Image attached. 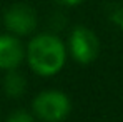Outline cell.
<instances>
[{
	"label": "cell",
	"instance_id": "obj_1",
	"mask_svg": "<svg viewBox=\"0 0 123 122\" xmlns=\"http://www.w3.org/2000/svg\"><path fill=\"white\" fill-rule=\"evenodd\" d=\"M25 59L37 75L52 77L60 72L67 62V45L58 35L43 32L28 42Z\"/></svg>",
	"mask_w": 123,
	"mask_h": 122
},
{
	"label": "cell",
	"instance_id": "obj_2",
	"mask_svg": "<svg viewBox=\"0 0 123 122\" xmlns=\"http://www.w3.org/2000/svg\"><path fill=\"white\" fill-rule=\"evenodd\" d=\"M32 110L42 122H63L72 112V100L63 90L47 89L37 94Z\"/></svg>",
	"mask_w": 123,
	"mask_h": 122
},
{
	"label": "cell",
	"instance_id": "obj_3",
	"mask_svg": "<svg viewBox=\"0 0 123 122\" xmlns=\"http://www.w3.org/2000/svg\"><path fill=\"white\" fill-rule=\"evenodd\" d=\"M68 52L72 59L78 64H92L97 60L100 52V40L95 35V32L88 27L78 25L70 32L68 37Z\"/></svg>",
	"mask_w": 123,
	"mask_h": 122
},
{
	"label": "cell",
	"instance_id": "obj_4",
	"mask_svg": "<svg viewBox=\"0 0 123 122\" xmlns=\"http://www.w3.org/2000/svg\"><path fill=\"white\" fill-rule=\"evenodd\" d=\"M3 23L7 30L17 37L30 35L37 29V14L32 7L25 3H13L3 15Z\"/></svg>",
	"mask_w": 123,
	"mask_h": 122
},
{
	"label": "cell",
	"instance_id": "obj_5",
	"mask_svg": "<svg viewBox=\"0 0 123 122\" xmlns=\"http://www.w3.org/2000/svg\"><path fill=\"white\" fill-rule=\"evenodd\" d=\"M23 60H25V47L20 37L13 34H2L0 35V69L2 70L18 69Z\"/></svg>",
	"mask_w": 123,
	"mask_h": 122
},
{
	"label": "cell",
	"instance_id": "obj_6",
	"mask_svg": "<svg viewBox=\"0 0 123 122\" xmlns=\"http://www.w3.org/2000/svg\"><path fill=\"white\" fill-rule=\"evenodd\" d=\"M3 92L10 99H20L27 92V80L17 69L7 70V75L3 79Z\"/></svg>",
	"mask_w": 123,
	"mask_h": 122
},
{
	"label": "cell",
	"instance_id": "obj_7",
	"mask_svg": "<svg viewBox=\"0 0 123 122\" xmlns=\"http://www.w3.org/2000/svg\"><path fill=\"white\" fill-rule=\"evenodd\" d=\"M7 122H35V115L33 112H28L25 109H17L10 112V115L7 117Z\"/></svg>",
	"mask_w": 123,
	"mask_h": 122
},
{
	"label": "cell",
	"instance_id": "obj_8",
	"mask_svg": "<svg viewBox=\"0 0 123 122\" xmlns=\"http://www.w3.org/2000/svg\"><path fill=\"white\" fill-rule=\"evenodd\" d=\"M57 2L62 3V5H67V7H75V5L82 3L83 0H57Z\"/></svg>",
	"mask_w": 123,
	"mask_h": 122
}]
</instances>
